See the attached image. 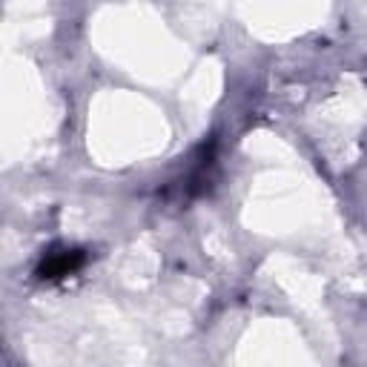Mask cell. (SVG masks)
<instances>
[{
	"label": "cell",
	"instance_id": "1",
	"mask_svg": "<svg viewBox=\"0 0 367 367\" xmlns=\"http://www.w3.org/2000/svg\"><path fill=\"white\" fill-rule=\"evenodd\" d=\"M84 253L81 250H64V253H52L44 258V264L37 267V276L41 279H61V276H69L75 273L81 264H84Z\"/></svg>",
	"mask_w": 367,
	"mask_h": 367
}]
</instances>
